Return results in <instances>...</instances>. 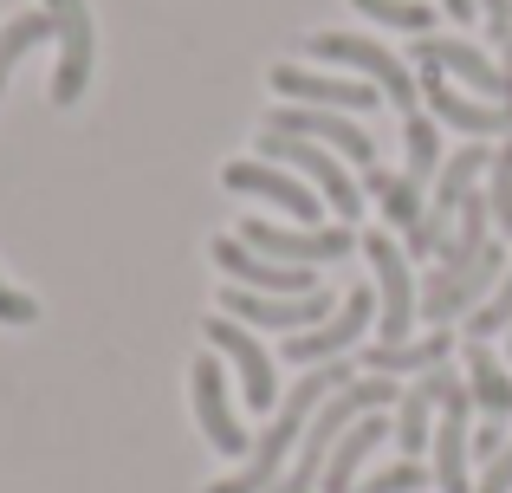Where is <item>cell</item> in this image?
Returning <instances> with one entry per match:
<instances>
[{
	"mask_svg": "<svg viewBox=\"0 0 512 493\" xmlns=\"http://www.w3.org/2000/svg\"><path fill=\"white\" fill-rule=\"evenodd\" d=\"M221 182H227L234 195L266 202V208H286L299 228H318V195H312V182H299L292 169H279V163H227Z\"/></svg>",
	"mask_w": 512,
	"mask_h": 493,
	"instance_id": "cell-13",
	"label": "cell"
},
{
	"mask_svg": "<svg viewBox=\"0 0 512 493\" xmlns=\"http://www.w3.org/2000/svg\"><path fill=\"white\" fill-rule=\"evenodd\" d=\"M422 481H435L422 461H389V468H376L370 481H357L350 493H422Z\"/></svg>",
	"mask_w": 512,
	"mask_h": 493,
	"instance_id": "cell-29",
	"label": "cell"
},
{
	"mask_svg": "<svg viewBox=\"0 0 512 493\" xmlns=\"http://www.w3.org/2000/svg\"><path fill=\"white\" fill-rule=\"evenodd\" d=\"M383 435H389V422L376 416V409H370L363 422H350V429H344V442L331 448L325 474H318V487H325V493H350V487L363 481V461L376 455V442H383Z\"/></svg>",
	"mask_w": 512,
	"mask_h": 493,
	"instance_id": "cell-21",
	"label": "cell"
},
{
	"mask_svg": "<svg viewBox=\"0 0 512 493\" xmlns=\"http://www.w3.org/2000/svg\"><path fill=\"white\" fill-rule=\"evenodd\" d=\"M240 241L253 253H266V260H286V266H318V260L357 253V234H350L344 221H331V228H279V221H266V215H247L240 221Z\"/></svg>",
	"mask_w": 512,
	"mask_h": 493,
	"instance_id": "cell-6",
	"label": "cell"
},
{
	"mask_svg": "<svg viewBox=\"0 0 512 493\" xmlns=\"http://www.w3.org/2000/svg\"><path fill=\"white\" fill-rule=\"evenodd\" d=\"M370 318H376V292H370V286H357V292H344V299L331 305L325 325L299 331V338L286 344V357H299V364H338L350 344L370 331Z\"/></svg>",
	"mask_w": 512,
	"mask_h": 493,
	"instance_id": "cell-10",
	"label": "cell"
},
{
	"mask_svg": "<svg viewBox=\"0 0 512 493\" xmlns=\"http://www.w3.org/2000/svg\"><path fill=\"white\" fill-rule=\"evenodd\" d=\"M500 72H506V104H512V39H506V59H500Z\"/></svg>",
	"mask_w": 512,
	"mask_h": 493,
	"instance_id": "cell-35",
	"label": "cell"
},
{
	"mask_svg": "<svg viewBox=\"0 0 512 493\" xmlns=\"http://www.w3.org/2000/svg\"><path fill=\"white\" fill-rule=\"evenodd\" d=\"M52 39H59V72H52V104H78L91 85V59H98V26H91L85 0H46Z\"/></svg>",
	"mask_w": 512,
	"mask_h": 493,
	"instance_id": "cell-7",
	"label": "cell"
},
{
	"mask_svg": "<svg viewBox=\"0 0 512 493\" xmlns=\"http://www.w3.org/2000/svg\"><path fill=\"white\" fill-rule=\"evenodd\" d=\"M500 422H506V416H487V422L474 429V455H480V461H493V455L506 448V429H500Z\"/></svg>",
	"mask_w": 512,
	"mask_h": 493,
	"instance_id": "cell-32",
	"label": "cell"
},
{
	"mask_svg": "<svg viewBox=\"0 0 512 493\" xmlns=\"http://www.w3.org/2000/svg\"><path fill=\"white\" fill-rule=\"evenodd\" d=\"M441 13H454V20H474V0H435Z\"/></svg>",
	"mask_w": 512,
	"mask_h": 493,
	"instance_id": "cell-34",
	"label": "cell"
},
{
	"mask_svg": "<svg viewBox=\"0 0 512 493\" xmlns=\"http://www.w3.org/2000/svg\"><path fill=\"white\" fill-rule=\"evenodd\" d=\"M493 331H512V260H506L500 286L487 292V305H474V312H467V344L493 338Z\"/></svg>",
	"mask_w": 512,
	"mask_h": 493,
	"instance_id": "cell-27",
	"label": "cell"
},
{
	"mask_svg": "<svg viewBox=\"0 0 512 493\" xmlns=\"http://www.w3.org/2000/svg\"><path fill=\"white\" fill-rule=\"evenodd\" d=\"M344 383H357V370H350V364H312L286 396H279V409H273V422H266V435L253 442V461H247V468L227 474V481H208L201 493H266V487L279 481V468H286L292 442H305V422H312L318 409L344 390Z\"/></svg>",
	"mask_w": 512,
	"mask_h": 493,
	"instance_id": "cell-1",
	"label": "cell"
},
{
	"mask_svg": "<svg viewBox=\"0 0 512 493\" xmlns=\"http://www.w3.org/2000/svg\"><path fill=\"white\" fill-rule=\"evenodd\" d=\"M487 208H493V228L512 241V137L493 150V169H487Z\"/></svg>",
	"mask_w": 512,
	"mask_h": 493,
	"instance_id": "cell-28",
	"label": "cell"
},
{
	"mask_svg": "<svg viewBox=\"0 0 512 493\" xmlns=\"http://www.w3.org/2000/svg\"><path fill=\"white\" fill-rule=\"evenodd\" d=\"M415 65H441L448 78L474 85L480 98H506V72L480 46H467V39H415Z\"/></svg>",
	"mask_w": 512,
	"mask_h": 493,
	"instance_id": "cell-19",
	"label": "cell"
},
{
	"mask_svg": "<svg viewBox=\"0 0 512 493\" xmlns=\"http://www.w3.org/2000/svg\"><path fill=\"white\" fill-rule=\"evenodd\" d=\"M260 163H279V169H292L299 182L325 189V208L344 221V228L357 221V208H363V189L350 182L344 156H331L325 143H305V137H279V130H260Z\"/></svg>",
	"mask_w": 512,
	"mask_h": 493,
	"instance_id": "cell-3",
	"label": "cell"
},
{
	"mask_svg": "<svg viewBox=\"0 0 512 493\" xmlns=\"http://www.w3.org/2000/svg\"><path fill=\"white\" fill-rule=\"evenodd\" d=\"M195 422L201 435L214 442V455H247V429H240V416L227 409V377H221V357H195Z\"/></svg>",
	"mask_w": 512,
	"mask_h": 493,
	"instance_id": "cell-18",
	"label": "cell"
},
{
	"mask_svg": "<svg viewBox=\"0 0 512 493\" xmlns=\"http://www.w3.org/2000/svg\"><path fill=\"white\" fill-rule=\"evenodd\" d=\"M402 143H409V169H402L409 182L441 176V130H435V117L409 111V117H402Z\"/></svg>",
	"mask_w": 512,
	"mask_h": 493,
	"instance_id": "cell-25",
	"label": "cell"
},
{
	"mask_svg": "<svg viewBox=\"0 0 512 493\" xmlns=\"http://www.w3.org/2000/svg\"><path fill=\"white\" fill-rule=\"evenodd\" d=\"M214 305H221L227 318H240V325H266V331H286V338H299V331H312V325H325V318H331L325 292H305V299H266V292L227 286Z\"/></svg>",
	"mask_w": 512,
	"mask_h": 493,
	"instance_id": "cell-12",
	"label": "cell"
},
{
	"mask_svg": "<svg viewBox=\"0 0 512 493\" xmlns=\"http://www.w3.org/2000/svg\"><path fill=\"white\" fill-rule=\"evenodd\" d=\"M467 422H474V390H454L448 403H441V416H435V487L441 493H474V468H467Z\"/></svg>",
	"mask_w": 512,
	"mask_h": 493,
	"instance_id": "cell-17",
	"label": "cell"
},
{
	"mask_svg": "<svg viewBox=\"0 0 512 493\" xmlns=\"http://www.w3.org/2000/svg\"><path fill=\"white\" fill-rule=\"evenodd\" d=\"M506 260H512V253H506V247H493V241L480 247V253L441 247L435 273H428V286H422V325H428V331H448L454 318H467L474 305H487V292L500 286Z\"/></svg>",
	"mask_w": 512,
	"mask_h": 493,
	"instance_id": "cell-2",
	"label": "cell"
},
{
	"mask_svg": "<svg viewBox=\"0 0 512 493\" xmlns=\"http://www.w3.org/2000/svg\"><path fill=\"white\" fill-rule=\"evenodd\" d=\"M305 46H312V59H325V65H350L357 78H370V85L383 91L396 111H415V98H422L415 72L396 59V52H383L376 39H357V33H312Z\"/></svg>",
	"mask_w": 512,
	"mask_h": 493,
	"instance_id": "cell-4",
	"label": "cell"
},
{
	"mask_svg": "<svg viewBox=\"0 0 512 493\" xmlns=\"http://www.w3.org/2000/svg\"><path fill=\"white\" fill-rule=\"evenodd\" d=\"M201 331H208L214 357H227V364H234V377H240V390H247V403H253V409H273V403H279V377H273V357H266V344L253 338L240 318H227V312H214Z\"/></svg>",
	"mask_w": 512,
	"mask_h": 493,
	"instance_id": "cell-9",
	"label": "cell"
},
{
	"mask_svg": "<svg viewBox=\"0 0 512 493\" xmlns=\"http://www.w3.org/2000/svg\"><path fill=\"white\" fill-rule=\"evenodd\" d=\"M448 357H454L448 331H422V338H402V344H370L357 364L370 370V377H396V370H415V377H422V370H441Z\"/></svg>",
	"mask_w": 512,
	"mask_h": 493,
	"instance_id": "cell-20",
	"label": "cell"
},
{
	"mask_svg": "<svg viewBox=\"0 0 512 493\" xmlns=\"http://www.w3.org/2000/svg\"><path fill=\"white\" fill-rule=\"evenodd\" d=\"M39 318V305L26 299L20 286H7V279H0V325H33Z\"/></svg>",
	"mask_w": 512,
	"mask_h": 493,
	"instance_id": "cell-30",
	"label": "cell"
},
{
	"mask_svg": "<svg viewBox=\"0 0 512 493\" xmlns=\"http://www.w3.org/2000/svg\"><path fill=\"white\" fill-rule=\"evenodd\" d=\"M363 189L376 195V208H383V215L396 221L402 234L422 228V215H428V208H422V182H409V176H383V169H363Z\"/></svg>",
	"mask_w": 512,
	"mask_h": 493,
	"instance_id": "cell-23",
	"label": "cell"
},
{
	"mask_svg": "<svg viewBox=\"0 0 512 493\" xmlns=\"http://www.w3.org/2000/svg\"><path fill=\"white\" fill-rule=\"evenodd\" d=\"M480 13H487L493 39H512V0H480Z\"/></svg>",
	"mask_w": 512,
	"mask_h": 493,
	"instance_id": "cell-33",
	"label": "cell"
},
{
	"mask_svg": "<svg viewBox=\"0 0 512 493\" xmlns=\"http://www.w3.org/2000/svg\"><path fill=\"white\" fill-rule=\"evenodd\" d=\"M467 390H474V409L512 416V370L487 351V344H467Z\"/></svg>",
	"mask_w": 512,
	"mask_h": 493,
	"instance_id": "cell-22",
	"label": "cell"
},
{
	"mask_svg": "<svg viewBox=\"0 0 512 493\" xmlns=\"http://www.w3.org/2000/svg\"><path fill=\"white\" fill-rule=\"evenodd\" d=\"M474 493H512V442H506L500 455L487 461V474L474 481Z\"/></svg>",
	"mask_w": 512,
	"mask_h": 493,
	"instance_id": "cell-31",
	"label": "cell"
},
{
	"mask_svg": "<svg viewBox=\"0 0 512 493\" xmlns=\"http://www.w3.org/2000/svg\"><path fill=\"white\" fill-rule=\"evenodd\" d=\"M363 253H370V273H376V331H383V344L415 338V325H422V305H415V279H409L402 247L389 241V234H370V241H363Z\"/></svg>",
	"mask_w": 512,
	"mask_h": 493,
	"instance_id": "cell-5",
	"label": "cell"
},
{
	"mask_svg": "<svg viewBox=\"0 0 512 493\" xmlns=\"http://www.w3.org/2000/svg\"><path fill=\"white\" fill-rule=\"evenodd\" d=\"M266 130H279V137H305V143H325L331 156H344V163H357V169H376V143H370V130H363L357 117H344V111H312V104H279V111L266 117Z\"/></svg>",
	"mask_w": 512,
	"mask_h": 493,
	"instance_id": "cell-8",
	"label": "cell"
},
{
	"mask_svg": "<svg viewBox=\"0 0 512 493\" xmlns=\"http://www.w3.org/2000/svg\"><path fill=\"white\" fill-rule=\"evenodd\" d=\"M454 390H461V377L441 364V370H422V377L396 396V442H402V455H409V461H422V448L435 442V409L448 403Z\"/></svg>",
	"mask_w": 512,
	"mask_h": 493,
	"instance_id": "cell-16",
	"label": "cell"
},
{
	"mask_svg": "<svg viewBox=\"0 0 512 493\" xmlns=\"http://www.w3.org/2000/svg\"><path fill=\"white\" fill-rule=\"evenodd\" d=\"M214 260L227 266V279L247 292H266V299H305L312 286V266H286V260H266V253H253L240 234H221L214 241Z\"/></svg>",
	"mask_w": 512,
	"mask_h": 493,
	"instance_id": "cell-11",
	"label": "cell"
},
{
	"mask_svg": "<svg viewBox=\"0 0 512 493\" xmlns=\"http://www.w3.org/2000/svg\"><path fill=\"white\" fill-rule=\"evenodd\" d=\"M350 7L363 13V20H376V26H396V33H415V39H428V0H350Z\"/></svg>",
	"mask_w": 512,
	"mask_h": 493,
	"instance_id": "cell-26",
	"label": "cell"
},
{
	"mask_svg": "<svg viewBox=\"0 0 512 493\" xmlns=\"http://www.w3.org/2000/svg\"><path fill=\"white\" fill-rule=\"evenodd\" d=\"M422 98H428V117H435V124H454V130H467V137H512V104L461 98L441 65H422Z\"/></svg>",
	"mask_w": 512,
	"mask_h": 493,
	"instance_id": "cell-15",
	"label": "cell"
},
{
	"mask_svg": "<svg viewBox=\"0 0 512 493\" xmlns=\"http://www.w3.org/2000/svg\"><path fill=\"white\" fill-rule=\"evenodd\" d=\"M273 91H279V98H292V104H312V111H344V117L376 111V104H383V91H376L370 78H325V72H305V65H279V72H273Z\"/></svg>",
	"mask_w": 512,
	"mask_h": 493,
	"instance_id": "cell-14",
	"label": "cell"
},
{
	"mask_svg": "<svg viewBox=\"0 0 512 493\" xmlns=\"http://www.w3.org/2000/svg\"><path fill=\"white\" fill-rule=\"evenodd\" d=\"M46 39H52V13H13V20L0 26V91H7L13 65H20L33 46H46Z\"/></svg>",
	"mask_w": 512,
	"mask_h": 493,
	"instance_id": "cell-24",
	"label": "cell"
}]
</instances>
